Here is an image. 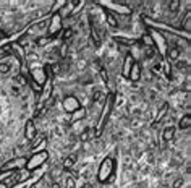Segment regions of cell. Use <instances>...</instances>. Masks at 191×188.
I'll use <instances>...</instances> for the list:
<instances>
[{"instance_id": "83f0119b", "label": "cell", "mask_w": 191, "mask_h": 188, "mask_svg": "<svg viewBox=\"0 0 191 188\" xmlns=\"http://www.w3.org/2000/svg\"><path fill=\"white\" fill-rule=\"evenodd\" d=\"M65 186H66V188H75V178L70 177V175L66 177V178H65Z\"/></svg>"}, {"instance_id": "f546056e", "label": "cell", "mask_w": 191, "mask_h": 188, "mask_svg": "<svg viewBox=\"0 0 191 188\" xmlns=\"http://www.w3.org/2000/svg\"><path fill=\"white\" fill-rule=\"evenodd\" d=\"M99 73H101V78H102V81L107 84V83H109V75H107L106 68H99Z\"/></svg>"}, {"instance_id": "d6986e66", "label": "cell", "mask_w": 191, "mask_h": 188, "mask_svg": "<svg viewBox=\"0 0 191 188\" xmlns=\"http://www.w3.org/2000/svg\"><path fill=\"white\" fill-rule=\"evenodd\" d=\"M75 162H76V154H70L63 161V169H65V170H68V169H71L75 165Z\"/></svg>"}, {"instance_id": "ac0fdd59", "label": "cell", "mask_w": 191, "mask_h": 188, "mask_svg": "<svg viewBox=\"0 0 191 188\" xmlns=\"http://www.w3.org/2000/svg\"><path fill=\"white\" fill-rule=\"evenodd\" d=\"M86 114H88V112H86V109H84V107H80L76 112H73V114H71V122L83 120V118L86 117Z\"/></svg>"}, {"instance_id": "8992f818", "label": "cell", "mask_w": 191, "mask_h": 188, "mask_svg": "<svg viewBox=\"0 0 191 188\" xmlns=\"http://www.w3.org/2000/svg\"><path fill=\"white\" fill-rule=\"evenodd\" d=\"M47 29H49V37H55L62 29V16L54 15L50 18V23H49V28H47Z\"/></svg>"}, {"instance_id": "836d02e7", "label": "cell", "mask_w": 191, "mask_h": 188, "mask_svg": "<svg viewBox=\"0 0 191 188\" xmlns=\"http://www.w3.org/2000/svg\"><path fill=\"white\" fill-rule=\"evenodd\" d=\"M185 182H183V178H178V180H175L173 182V185H172V188H180L181 185H183Z\"/></svg>"}, {"instance_id": "603a6c76", "label": "cell", "mask_w": 191, "mask_h": 188, "mask_svg": "<svg viewBox=\"0 0 191 188\" xmlns=\"http://www.w3.org/2000/svg\"><path fill=\"white\" fill-rule=\"evenodd\" d=\"M162 68H164V71H165V75H167V78H170V76H172V65H170V62H168L167 59H164Z\"/></svg>"}, {"instance_id": "ffe728a7", "label": "cell", "mask_w": 191, "mask_h": 188, "mask_svg": "<svg viewBox=\"0 0 191 188\" xmlns=\"http://www.w3.org/2000/svg\"><path fill=\"white\" fill-rule=\"evenodd\" d=\"M65 5H66V0H57L55 5L52 7V15H59V10L65 8Z\"/></svg>"}, {"instance_id": "44dd1931", "label": "cell", "mask_w": 191, "mask_h": 188, "mask_svg": "<svg viewBox=\"0 0 191 188\" xmlns=\"http://www.w3.org/2000/svg\"><path fill=\"white\" fill-rule=\"evenodd\" d=\"M167 60H177L178 57H180V50L177 49V47H172V49H168L167 50Z\"/></svg>"}, {"instance_id": "4dcf8cb0", "label": "cell", "mask_w": 191, "mask_h": 188, "mask_svg": "<svg viewBox=\"0 0 191 188\" xmlns=\"http://www.w3.org/2000/svg\"><path fill=\"white\" fill-rule=\"evenodd\" d=\"M104 96V92L101 91V89H97V91H94V94H92V102H97L101 97Z\"/></svg>"}, {"instance_id": "9a60e30c", "label": "cell", "mask_w": 191, "mask_h": 188, "mask_svg": "<svg viewBox=\"0 0 191 188\" xmlns=\"http://www.w3.org/2000/svg\"><path fill=\"white\" fill-rule=\"evenodd\" d=\"M191 127V115L189 114H186V115H183L180 118V122H178V128L180 130H188Z\"/></svg>"}, {"instance_id": "7402d4cb", "label": "cell", "mask_w": 191, "mask_h": 188, "mask_svg": "<svg viewBox=\"0 0 191 188\" xmlns=\"http://www.w3.org/2000/svg\"><path fill=\"white\" fill-rule=\"evenodd\" d=\"M142 42H144V45H146V47H152V49H154V45H156L149 33H144V34H142Z\"/></svg>"}, {"instance_id": "f1b7e54d", "label": "cell", "mask_w": 191, "mask_h": 188, "mask_svg": "<svg viewBox=\"0 0 191 188\" xmlns=\"http://www.w3.org/2000/svg\"><path fill=\"white\" fill-rule=\"evenodd\" d=\"M178 7H180V2H178V0H172V2H170V5H168L170 12H173V13L178 10Z\"/></svg>"}, {"instance_id": "4fadbf2b", "label": "cell", "mask_w": 191, "mask_h": 188, "mask_svg": "<svg viewBox=\"0 0 191 188\" xmlns=\"http://www.w3.org/2000/svg\"><path fill=\"white\" fill-rule=\"evenodd\" d=\"M167 110H168V104H162V107L159 109V112H157V115H156V118H154V122H152V128L154 127H157L160 122H162V118L165 117V114H167Z\"/></svg>"}, {"instance_id": "cb8c5ba5", "label": "cell", "mask_w": 191, "mask_h": 188, "mask_svg": "<svg viewBox=\"0 0 191 188\" xmlns=\"http://www.w3.org/2000/svg\"><path fill=\"white\" fill-rule=\"evenodd\" d=\"M92 133H94V130H91V128H86L83 133H81V136H80V139L81 141H88L91 136H92Z\"/></svg>"}, {"instance_id": "d590c367", "label": "cell", "mask_w": 191, "mask_h": 188, "mask_svg": "<svg viewBox=\"0 0 191 188\" xmlns=\"http://www.w3.org/2000/svg\"><path fill=\"white\" fill-rule=\"evenodd\" d=\"M16 81L20 83V84H26V78L23 76V75H18V76H16Z\"/></svg>"}, {"instance_id": "e575fe53", "label": "cell", "mask_w": 191, "mask_h": 188, "mask_svg": "<svg viewBox=\"0 0 191 188\" xmlns=\"http://www.w3.org/2000/svg\"><path fill=\"white\" fill-rule=\"evenodd\" d=\"M47 41H49L47 37H39V39H37V45H45Z\"/></svg>"}, {"instance_id": "5b68a950", "label": "cell", "mask_w": 191, "mask_h": 188, "mask_svg": "<svg viewBox=\"0 0 191 188\" xmlns=\"http://www.w3.org/2000/svg\"><path fill=\"white\" fill-rule=\"evenodd\" d=\"M36 175H29V178H26L24 182H20V183H13L10 188H33V185H36L37 182L41 180V177H42V172L37 169V170H34Z\"/></svg>"}, {"instance_id": "8d00e7d4", "label": "cell", "mask_w": 191, "mask_h": 188, "mask_svg": "<svg viewBox=\"0 0 191 188\" xmlns=\"http://www.w3.org/2000/svg\"><path fill=\"white\" fill-rule=\"evenodd\" d=\"M160 70H162V67H160L159 63H156L154 67H152V71H154V73H160Z\"/></svg>"}, {"instance_id": "5bb4252c", "label": "cell", "mask_w": 191, "mask_h": 188, "mask_svg": "<svg viewBox=\"0 0 191 188\" xmlns=\"http://www.w3.org/2000/svg\"><path fill=\"white\" fill-rule=\"evenodd\" d=\"M139 78H141V65L138 62H135V63H133V67H131V70H130V78L128 80L139 81Z\"/></svg>"}, {"instance_id": "d4e9b609", "label": "cell", "mask_w": 191, "mask_h": 188, "mask_svg": "<svg viewBox=\"0 0 191 188\" xmlns=\"http://www.w3.org/2000/svg\"><path fill=\"white\" fill-rule=\"evenodd\" d=\"M63 41H65V44H66V41H70L71 39V37H73V29H71V28H66V29L63 31Z\"/></svg>"}, {"instance_id": "7c38bea8", "label": "cell", "mask_w": 191, "mask_h": 188, "mask_svg": "<svg viewBox=\"0 0 191 188\" xmlns=\"http://www.w3.org/2000/svg\"><path fill=\"white\" fill-rule=\"evenodd\" d=\"M24 136H26L28 141L34 139V136H36V125H34L33 120H28L26 122V125H24Z\"/></svg>"}, {"instance_id": "2e32d148", "label": "cell", "mask_w": 191, "mask_h": 188, "mask_svg": "<svg viewBox=\"0 0 191 188\" xmlns=\"http://www.w3.org/2000/svg\"><path fill=\"white\" fill-rule=\"evenodd\" d=\"M175 136V127H165L164 128V133H162V138H164V141H172Z\"/></svg>"}, {"instance_id": "d6a6232c", "label": "cell", "mask_w": 191, "mask_h": 188, "mask_svg": "<svg viewBox=\"0 0 191 188\" xmlns=\"http://www.w3.org/2000/svg\"><path fill=\"white\" fill-rule=\"evenodd\" d=\"M146 57H147V59H152V57H154V49H152V47H146Z\"/></svg>"}, {"instance_id": "e0dca14e", "label": "cell", "mask_w": 191, "mask_h": 188, "mask_svg": "<svg viewBox=\"0 0 191 188\" xmlns=\"http://www.w3.org/2000/svg\"><path fill=\"white\" fill-rule=\"evenodd\" d=\"M106 21H107V24H109L110 28H117V26H118L117 16L113 15L112 12H107V10H106Z\"/></svg>"}, {"instance_id": "52a82bcc", "label": "cell", "mask_w": 191, "mask_h": 188, "mask_svg": "<svg viewBox=\"0 0 191 188\" xmlns=\"http://www.w3.org/2000/svg\"><path fill=\"white\" fill-rule=\"evenodd\" d=\"M28 73H29V76L33 78V81L36 84H39L41 88L44 86V83L47 81V75H45L44 68H33V70H29Z\"/></svg>"}, {"instance_id": "8fae6325", "label": "cell", "mask_w": 191, "mask_h": 188, "mask_svg": "<svg viewBox=\"0 0 191 188\" xmlns=\"http://www.w3.org/2000/svg\"><path fill=\"white\" fill-rule=\"evenodd\" d=\"M133 63H135V59H133V55L128 54L125 57V62H123V68H121V76L123 78H130V70L133 67Z\"/></svg>"}, {"instance_id": "6da1fadb", "label": "cell", "mask_w": 191, "mask_h": 188, "mask_svg": "<svg viewBox=\"0 0 191 188\" xmlns=\"http://www.w3.org/2000/svg\"><path fill=\"white\" fill-rule=\"evenodd\" d=\"M113 102H115V96L113 92H109L107 97H106V106H104L102 112H101V117H99V122H97V127L94 128V136H101L104 128H106V123L110 117V112L113 109Z\"/></svg>"}, {"instance_id": "484cf974", "label": "cell", "mask_w": 191, "mask_h": 188, "mask_svg": "<svg viewBox=\"0 0 191 188\" xmlns=\"http://www.w3.org/2000/svg\"><path fill=\"white\" fill-rule=\"evenodd\" d=\"M115 41H118L121 44H126V45H133V44L136 42L135 39H125V37H115Z\"/></svg>"}, {"instance_id": "ba28073f", "label": "cell", "mask_w": 191, "mask_h": 188, "mask_svg": "<svg viewBox=\"0 0 191 188\" xmlns=\"http://www.w3.org/2000/svg\"><path fill=\"white\" fill-rule=\"evenodd\" d=\"M80 107H81V104H80V101L76 99L75 96H66V97L63 99V109H65L66 112H70V114L76 112Z\"/></svg>"}, {"instance_id": "7a4b0ae2", "label": "cell", "mask_w": 191, "mask_h": 188, "mask_svg": "<svg viewBox=\"0 0 191 188\" xmlns=\"http://www.w3.org/2000/svg\"><path fill=\"white\" fill-rule=\"evenodd\" d=\"M113 169H115V161L112 157H106L102 161L101 167H99V172H97V180L101 183H106L110 180V177L113 175Z\"/></svg>"}, {"instance_id": "9c48e42d", "label": "cell", "mask_w": 191, "mask_h": 188, "mask_svg": "<svg viewBox=\"0 0 191 188\" xmlns=\"http://www.w3.org/2000/svg\"><path fill=\"white\" fill-rule=\"evenodd\" d=\"M102 5V3H101ZM104 8H106V10L109 12V10H113V12H118L120 15H130L131 13V10H130V8L126 7V5H113L112 2H107V5H102Z\"/></svg>"}, {"instance_id": "3957f363", "label": "cell", "mask_w": 191, "mask_h": 188, "mask_svg": "<svg viewBox=\"0 0 191 188\" xmlns=\"http://www.w3.org/2000/svg\"><path fill=\"white\" fill-rule=\"evenodd\" d=\"M49 159V153L47 151H39V153H34L31 157H28V162H26V170L28 172H34L37 169H41V165H44Z\"/></svg>"}, {"instance_id": "277c9868", "label": "cell", "mask_w": 191, "mask_h": 188, "mask_svg": "<svg viewBox=\"0 0 191 188\" xmlns=\"http://www.w3.org/2000/svg\"><path fill=\"white\" fill-rule=\"evenodd\" d=\"M26 162H28V157H15V159H10V161H7L2 167H0V172H12L15 169L18 170H21V169L26 167Z\"/></svg>"}, {"instance_id": "30bf717a", "label": "cell", "mask_w": 191, "mask_h": 188, "mask_svg": "<svg viewBox=\"0 0 191 188\" xmlns=\"http://www.w3.org/2000/svg\"><path fill=\"white\" fill-rule=\"evenodd\" d=\"M41 94H42V96H41V101H39V104H45V102H47V99H49L50 97V94H52V81L49 80V78H47V81L44 83V86H42V91H41Z\"/></svg>"}, {"instance_id": "1f68e13d", "label": "cell", "mask_w": 191, "mask_h": 188, "mask_svg": "<svg viewBox=\"0 0 191 188\" xmlns=\"http://www.w3.org/2000/svg\"><path fill=\"white\" fill-rule=\"evenodd\" d=\"M8 70H10L8 63H0V73H8Z\"/></svg>"}, {"instance_id": "4316f807", "label": "cell", "mask_w": 191, "mask_h": 188, "mask_svg": "<svg viewBox=\"0 0 191 188\" xmlns=\"http://www.w3.org/2000/svg\"><path fill=\"white\" fill-rule=\"evenodd\" d=\"M185 31L189 34V29H191V16H189V13H186V18H185Z\"/></svg>"}]
</instances>
